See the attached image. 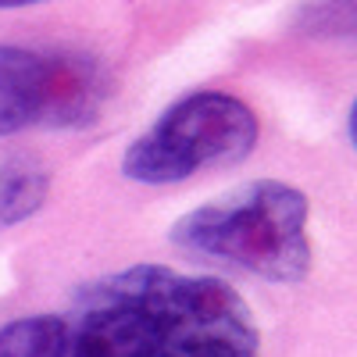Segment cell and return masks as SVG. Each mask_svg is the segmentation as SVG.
Segmentation results:
<instances>
[{"label":"cell","instance_id":"2","mask_svg":"<svg viewBox=\"0 0 357 357\" xmlns=\"http://www.w3.org/2000/svg\"><path fill=\"white\" fill-rule=\"evenodd\" d=\"M307 197L279 178H257L172 225V243L200 261L232 264L268 282H304L311 272Z\"/></svg>","mask_w":357,"mask_h":357},{"label":"cell","instance_id":"1","mask_svg":"<svg viewBox=\"0 0 357 357\" xmlns=\"http://www.w3.org/2000/svg\"><path fill=\"white\" fill-rule=\"evenodd\" d=\"M0 357H261V333L225 279L132 264L79 286L61 311L8 321Z\"/></svg>","mask_w":357,"mask_h":357},{"label":"cell","instance_id":"6","mask_svg":"<svg viewBox=\"0 0 357 357\" xmlns=\"http://www.w3.org/2000/svg\"><path fill=\"white\" fill-rule=\"evenodd\" d=\"M25 4H40V0H0V11H8V8H25Z\"/></svg>","mask_w":357,"mask_h":357},{"label":"cell","instance_id":"4","mask_svg":"<svg viewBox=\"0 0 357 357\" xmlns=\"http://www.w3.org/2000/svg\"><path fill=\"white\" fill-rule=\"evenodd\" d=\"M107 100V75L86 54L0 43V136L25 129L93 126Z\"/></svg>","mask_w":357,"mask_h":357},{"label":"cell","instance_id":"5","mask_svg":"<svg viewBox=\"0 0 357 357\" xmlns=\"http://www.w3.org/2000/svg\"><path fill=\"white\" fill-rule=\"evenodd\" d=\"M50 193V172L36 161L0 165V225H18L33 218Z\"/></svg>","mask_w":357,"mask_h":357},{"label":"cell","instance_id":"3","mask_svg":"<svg viewBox=\"0 0 357 357\" xmlns=\"http://www.w3.org/2000/svg\"><path fill=\"white\" fill-rule=\"evenodd\" d=\"M261 122L232 93L200 89L175 100L139 139L129 143L122 172L143 186L186 183L207 168H232L257 146Z\"/></svg>","mask_w":357,"mask_h":357}]
</instances>
